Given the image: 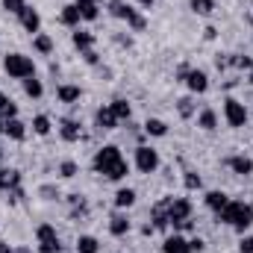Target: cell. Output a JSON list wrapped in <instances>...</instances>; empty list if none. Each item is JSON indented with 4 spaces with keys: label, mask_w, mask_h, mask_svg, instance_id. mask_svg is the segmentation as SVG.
<instances>
[{
    "label": "cell",
    "mask_w": 253,
    "mask_h": 253,
    "mask_svg": "<svg viewBox=\"0 0 253 253\" xmlns=\"http://www.w3.org/2000/svg\"><path fill=\"white\" fill-rule=\"evenodd\" d=\"M94 171L106 180H124L129 174V165H126L124 153L115 147V144H106L94 153Z\"/></svg>",
    "instance_id": "6da1fadb"
},
{
    "label": "cell",
    "mask_w": 253,
    "mask_h": 253,
    "mask_svg": "<svg viewBox=\"0 0 253 253\" xmlns=\"http://www.w3.org/2000/svg\"><path fill=\"white\" fill-rule=\"evenodd\" d=\"M221 224H230L236 233H245L248 227L253 224V206L245 203V200H230L221 212H215Z\"/></svg>",
    "instance_id": "7a4b0ae2"
},
{
    "label": "cell",
    "mask_w": 253,
    "mask_h": 253,
    "mask_svg": "<svg viewBox=\"0 0 253 253\" xmlns=\"http://www.w3.org/2000/svg\"><path fill=\"white\" fill-rule=\"evenodd\" d=\"M168 221L174 230L191 227V200L189 197H168Z\"/></svg>",
    "instance_id": "3957f363"
},
{
    "label": "cell",
    "mask_w": 253,
    "mask_h": 253,
    "mask_svg": "<svg viewBox=\"0 0 253 253\" xmlns=\"http://www.w3.org/2000/svg\"><path fill=\"white\" fill-rule=\"evenodd\" d=\"M3 71L12 77V80H27V77H36V62L24 53H6L3 59Z\"/></svg>",
    "instance_id": "277c9868"
},
{
    "label": "cell",
    "mask_w": 253,
    "mask_h": 253,
    "mask_svg": "<svg viewBox=\"0 0 253 253\" xmlns=\"http://www.w3.org/2000/svg\"><path fill=\"white\" fill-rule=\"evenodd\" d=\"M135 168L141 174H153L159 168V153L153 147H147V144H138L135 147Z\"/></svg>",
    "instance_id": "5b68a950"
},
{
    "label": "cell",
    "mask_w": 253,
    "mask_h": 253,
    "mask_svg": "<svg viewBox=\"0 0 253 253\" xmlns=\"http://www.w3.org/2000/svg\"><path fill=\"white\" fill-rule=\"evenodd\" d=\"M224 118H227L230 126H245L248 124V109H245V103L236 100V97H227V100H224Z\"/></svg>",
    "instance_id": "8992f818"
},
{
    "label": "cell",
    "mask_w": 253,
    "mask_h": 253,
    "mask_svg": "<svg viewBox=\"0 0 253 253\" xmlns=\"http://www.w3.org/2000/svg\"><path fill=\"white\" fill-rule=\"evenodd\" d=\"M183 83L189 85L194 94L209 91V77H206V71H200V68H189V74H186V80H183Z\"/></svg>",
    "instance_id": "52a82bcc"
},
{
    "label": "cell",
    "mask_w": 253,
    "mask_h": 253,
    "mask_svg": "<svg viewBox=\"0 0 253 253\" xmlns=\"http://www.w3.org/2000/svg\"><path fill=\"white\" fill-rule=\"evenodd\" d=\"M18 21H21V27H24L27 33H33V36L42 30V15H39L33 6H24V9H21V15H18Z\"/></svg>",
    "instance_id": "ba28073f"
},
{
    "label": "cell",
    "mask_w": 253,
    "mask_h": 253,
    "mask_svg": "<svg viewBox=\"0 0 253 253\" xmlns=\"http://www.w3.org/2000/svg\"><path fill=\"white\" fill-rule=\"evenodd\" d=\"M18 189H21V171L0 168V191H18Z\"/></svg>",
    "instance_id": "9c48e42d"
},
{
    "label": "cell",
    "mask_w": 253,
    "mask_h": 253,
    "mask_svg": "<svg viewBox=\"0 0 253 253\" xmlns=\"http://www.w3.org/2000/svg\"><path fill=\"white\" fill-rule=\"evenodd\" d=\"M94 124L100 126V129H118V118H115V112H112V106H100L97 112H94Z\"/></svg>",
    "instance_id": "30bf717a"
},
{
    "label": "cell",
    "mask_w": 253,
    "mask_h": 253,
    "mask_svg": "<svg viewBox=\"0 0 253 253\" xmlns=\"http://www.w3.org/2000/svg\"><path fill=\"white\" fill-rule=\"evenodd\" d=\"M150 221H153V230L171 227V221H168V200H162V203H156V206L150 209Z\"/></svg>",
    "instance_id": "8fae6325"
},
{
    "label": "cell",
    "mask_w": 253,
    "mask_h": 253,
    "mask_svg": "<svg viewBox=\"0 0 253 253\" xmlns=\"http://www.w3.org/2000/svg\"><path fill=\"white\" fill-rule=\"evenodd\" d=\"M162 253H191V245L186 236H168L165 239V245H162Z\"/></svg>",
    "instance_id": "7c38bea8"
},
{
    "label": "cell",
    "mask_w": 253,
    "mask_h": 253,
    "mask_svg": "<svg viewBox=\"0 0 253 253\" xmlns=\"http://www.w3.org/2000/svg\"><path fill=\"white\" fill-rule=\"evenodd\" d=\"M227 168L233 174H239V177H248V174H253V159H248V156H230Z\"/></svg>",
    "instance_id": "4fadbf2b"
},
{
    "label": "cell",
    "mask_w": 253,
    "mask_h": 253,
    "mask_svg": "<svg viewBox=\"0 0 253 253\" xmlns=\"http://www.w3.org/2000/svg\"><path fill=\"white\" fill-rule=\"evenodd\" d=\"M3 135H9L12 141H24V138H27V124H24V121H18V118H6Z\"/></svg>",
    "instance_id": "5bb4252c"
},
{
    "label": "cell",
    "mask_w": 253,
    "mask_h": 253,
    "mask_svg": "<svg viewBox=\"0 0 253 253\" xmlns=\"http://www.w3.org/2000/svg\"><path fill=\"white\" fill-rule=\"evenodd\" d=\"M59 135H62L65 141H80V135H83V126L77 124L74 118H62V121H59Z\"/></svg>",
    "instance_id": "9a60e30c"
},
{
    "label": "cell",
    "mask_w": 253,
    "mask_h": 253,
    "mask_svg": "<svg viewBox=\"0 0 253 253\" xmlns=\"http://www.w3.org/2000/svg\"><path fill=\"white\" fill-rule=\"evenodd\" d=\"M59 21H62L65 27H80V21H83V15H80V9H77V3H68L62 6V12H59Z\"/></svg>",
    "instance_id": "2e32d148"
},
{
    "label": "cell",
    "mask_w": 253,
    "mask_h": 253,
    "mask_svg": "<svg viewBox=\"0 0 253 253\" xmlns=\"http://www.w3.org/2000/svg\"><path fill=\"white\" fill-rule=\"evenodd\" d=\"M109 233H112V236H118V239L129 233V218H126L124 212H115V215L109 218Z\"/></svg>",
    "instance_id": "e0dca14e"
},
{
    "label": "cell",
    "mask_w": 253,
    "mask_h": 253,
    "mask_svg": "<svg viewBox=\"0 0 253 253\" xmlns=\"http://www.w3.org/2000/svg\"><path fill=\"white\" fill-rule=\"evenodd\" d=\"M36 239H39V245H59V233H56V227H50V224H42V227L36 230Z\"/></svg>",
    "instance_id": "ac0fdd59"
},
{
    "label": "cell",
    "mask_w": 253,
    "mask_h": 253,
    "mask_svg": "<svg viewBox=\"0 0 253 253\" xmlns=\"http://www.w3.org/2000/svg\"><path fill=\"white\" fill-rule=\"evenodd\" d=\"M74 3H77V9H80L83 21H97V18H100V9H97V3H94V0H74Z\"/></svg>",
    "instance_id": "d6986e66"
},
{
    "label": "cell",
    "mask_w": 253,
    "mask_h": 253,
    "mask_svg": "<svg viewBox=\"0 0 253 253\" xmlns=\"http://www.w3.org/2000/svg\"><path fill=\"white\" fill-rule=\"evenodd\" d=\"M56 97H59L62 103H77V100L83 97V88H80V85H59Z\"/></svg>",
    "instance_id": "ffe728a7"
},
{
    "label": "cell",
    "mask_w": 253,
    "mask_h": 253,
    "mask_svg": "<svg viewBox=\"0 0 253 253\" xmlns=\"http://www.w3.org/2000/svg\"><path fill=\"white\" fill-rule=\"evenodd\" d=\"M197 126H200V129H206V132L218 129V115H215V109H203V112L197 115Z\"/></svg>",
    "instance_id": "44dd1931"
},
{
    "label": "cell",
    "mask_w": 253,
    "mask_h": 253,
    "mask_svg": "<svg viewBox=\"0 0 253 253\" xmlns=\"http://www.w3.org/2000/svg\"><path fill=\"white\" fill-rule=\"evenodd\" d=\"M71 42H74V47H80V53L88 50V47H94V36L85 33V30H77V33L71 36Z\"/></svg>",
    "instance_id": "7402d4cb"
},
{
    "label": "cell",
    "mask_w": 253,
    "mask_h": 253,
    "mask_svg": "<svg viewBox=\"0 0 253 253\" xmlns=\"http://www.w3.org/2000/svg\"><path fill=\"white\" fill-rule=\"evenodd\" d=\"M227 203H230V197H227L224 191H209V194H206V206H209L212 212H221Z\"/></svg>",
    "instance_id": "603a6c76"
},
{
    "label": "cell",
    "mask_w": 253,
    "mask_h": 253,
    "mask_svg": "<svg viewBox=\"0 0 253 253\" xmlns=\"http://www.w3.org/2000/svg\"><path fill=\"white\" fill-rule=\"evenodd\" d=\"M144 132H147V135L162 138V135H168V124H165V121H159V118H147V121H144Z\"/></svg>",
    "instance_id": "cb8c5ba5"
},
{
    "label": "cell",
    "mask_w": 253,
    "mask_h": 253,
    "mask_svg": "<svg viewBox=\"0 0 253 253\" xmlns=\"http://www.w3.org/2000/svg\"><path fill=\"white\" fill-rule=\"evenodd\" d=\"M77 253H100V242L94 236H80L77 239Z\"/></svg>",
    "instance_id": "d4e9b609"
},
{
    "label": "cell",
    "mask_w": 253,
    "mask_h": 253,
    "mask_svg": "<svg viewBox=\"0 0 253 253\" xmlns=\"http://www.w3.org/2000/svg\"><path fill=\"white\" fill-rule=\"evenodd\" d=\"M33 47H36L39 53H44V56H47V53L53 50V39H50L47 33H36V36H33Z\"/></svg>",
    "instance_id": "484cf974"
},
{
    "label": "cell",
    "mask_w": 253,
    "mask_h": 253,
    "mask_svg": "<svg viewBox=\"0 0 253 253\" xmlns=\"http://www.w3.org/2000/svg\"><path fill=\"white\" fill-rule=\"evenodd\" d=\"M132 203H135V191L132 189H118L115 191V206H118V209H129Z\"/></svg>",
    "instance_id": "4316f807"
},
{
    "label": "cell",
    "mask_w": 253,
    "mask_h": 253,
    "mask_svg": "<svg viewBox=\"0 0 253 253\" xmlns=\"http://www.w3.org/2000/svg\"><path fill=\"white\" fill-rule=\"evenodd\" d=\"M124 21L129 24V30H135V33H141V30L147 27L144 15H138V9H132V6H129V12H126V18H124Z\"/></svg>",
    "instance_id": "83f0119b"
},
{
    "label": "cell",
    "mask_w": 253,
    "mask_h": 253,
    "mask_svg": "<svg viewBox=\"0 0 253 253\" xmlns=\"http://www.w3.org/2000/svg\"><path fill=\"white\" fill-rule=\"evenodd\" d=\"M109 106H112V112H115V118H118V121H129V115H132V109H129V103H126L124 97H118V100H112Z\"/></svg>",
    "instance_id": "f1b7e54d"
},
{
    "label": "cell",
    "mask_w": 253,
    "mask_h": 253,
    "mask_svg": "<svg viewBox=\"0 0 253 253\" xmlns=\"http://www.w3.org/2000/svg\"><path fill=\"white\" fill-rule=\"evenodd\" d=\"M189 9L194 15H212L215 12V0H191Z\"/></svg>",
    "instance_id": "f546056e"
},
{
    "label": "cell",
    "mask_w": 253,
    "mask_h": 253,
    "mask_svg": "<svg viewBox=\"0 0 253 253\" xmlns=\"http://www.w3.org/2000/svg\"><path fill=\"white\" fill-rule=\"evenodd\" d=\"M24 91H27L30 97H42V94H44V85H42V80L27 77V80H24Z\"/></svg>",
    "instance_id": "4dcf8cb0"
},
{
    "label": "cell",
    "mask_w": 253,
    "mask_h": 253,
    "mask_svg": "<svg viewBox=\"0 0 253 253\" xmlns=\"http://www.w3.org/2000/svg\"><path fill=\"white\" fill-rule=\"evenodd\" d=\"M0 115H3V118H18V106H15L3 91H0Z\"/></svg>",
    "instance_id": "1f68e13d"
},
{
    "label": "cell",
    "mask_w": 253,
    "mask_h": 253,
    "mask_svg": "<svg viewBox=\"0 0 253 253\" xmlns=\"http://www.w3.org/2000/svg\"><path fill=\"white\" fill-rule=\"evenodd\" d=\"M126 12H129V3H124V0H109V15L112 18H121L124 21Z\"/></svg>",
    "instance_id": "d6a6232c"
},
{
    "label": "cell",
    "mask_w": 253,
    "mask_h": 253,
    "mask_svg": "<svg viewBox=\"0 0 253 253\" xmlns=\"http://www.w3.org/2000/svg\"><path fill=\"white\" fill-rule=\"evenodd\" d=\"M33 129H36L39 135H50V118H47V115H36V118H33Z\"/></svg>",
    "instance_id": "836d02e7"
},
{
    "label": "cell",
    "mask_w": 253,
    "mask_h": 253,
    "mask_svg": "<svg viewBox=\"0 0 253 253\" xmlns=\"http://www.w3.org/2000/svg\"><path fill=\"white\" fill-rule=\"evenodd\" d=\"M177 112H180L183 118H191V115H194V100H191V97H180V100H177Z\"/></svg>",
    "instance_id": "e575fe53"
},
{
    "label": "cell",
    "mask_w": 253,
    "mask_h": 253,
    "mask_svg": "<svg viewBox=\"0 0 253 253\" xmlns=\"http://www.w3.org/2000/svg\"><path fill=\"white\" fill-rule=\"evenodd\" d=\"M183 183H186V189H189V191H194V189H200V186H203L200 174H194V171H186V174H183Z\"/></svg>",
    "instance_id": "d590c367"
},
{
    "label": "cell",
    "mask_w": 253,
    "mask_h": 253,
    "mask_svg": "<svg viewBox=\"0 0 253 253\" xmlns=\"http://www.w3.org/2000/svg\"><path fill=\"white\" fill-rule=\"evenodd\" d=\"M77 162H71V159H65L62 165H59V177H65V180H71V177H77Z\"/></svg>",
    "instance_id": "8d00e7d4"
},
{
    "label": "cell",
    "mask_w": 253,
    "mask_h": 253,
    "mask_svg": "<svg viewBox=\"0 0 253 253\" xmlns=\"http://www.w3.org/2000/svg\"><path fill=\"white\" fill-rule=\"evenodd\" d=\"M230 65H236V68H242V71H253L251 56H230Z\"/></svg>",
    "instance_id": "74e56055"
},
{
    "label": "cell",
    "mask_w": 253,
    "mask_h": 253,
    "mask_svg": "<svg viewBox=\"0 0 253 253\" xmlns=\"http://www.w3.org/2000/svg\"><path fill=\"white\" fill-rule=\"evenodd\" d=\"M27 6V0H3V9L12 12V15H21V9Z\"/></svg>",
    "instance_id": "f35d334b"
},
{
    "label": "cell",
    "mask_w": 253,
    "mask_h": 253,
    "mask_svg": "<svg viewBox=\"0 0 253 253\" xmlns=\"http://www.w3.org/2000/svg\"><path fill=\"white\" fill-rule=\"evenodd\" d=\"M239 253H253V236H245L239 242Z\"/></svg>",
    "instance_id": "ab89813d"
},
{
    "label": "cell",
    "mask_w": 253,
    "mask_h": 253,
    "mask_svg": "<svg viewBox=\"0 0 253 253\" xmlns=\"http://www.w3.org/2000/svg\"><path fill=\"white\" fill-rule=\"evenodd\" d=\"M83 59H85L88 65H97V62H100V56L94 53V47H88V50H83Z\"/></svg>",
    "instance_id": "60d3db41"
},
{
    "label": "cell",
    "mask_w": 253,
    "mask_h": 253,
    "mask_svg": "<svg viewBox=\"0 0 253 253\" xmlns=\"http://www.w3.org/2000/svg\"><path fill=\"white\" fill-rule=\"evenodd\" d=\"M39 253H62V245H39Z\"/></svg>",
    "instance_id": "b9f144b4"
},
{
    "label": "cell",
    "mask_w": 253,
    "mask_h": 253,
    "mask_svg": "<svg viewBox=\"0 0 253 253\" xmlns=\"http://www.w3.org/2000/svg\"><path fill=\"white\" fill-rule=\"evenodd\" d=\"M189 245H191V253H200L203 248H206V242H203V239H189Z\"/></svg>",
    "instance_id": "7bdbcfd3"
},
{
    "label": "cell",
    "mask_w": 253,
    "mask_h": 253,
    "mask_svg": "<svg viewBox=\"0 0 253 253\" xmlns=\"http://www.w3.org/2000/svg\"><path fill=\"white\" fill-rule=\"evenodd\" d=\"M215 36H218V30H215V27H206V30H203V39H206V42H212Z\"/></svg>",
    "instance_id": "ee69618b"
},
{
    "label": "cell",
    "mask_w": 253,
    "mask_h": 253,
    "mask_svg": "<svg viewBox=\"0 0 253 253\" xmlns=\"http://www.w3.org/2000/svg\"><path fill=\"white\" fill-rule=\"evenodd\" d=\"M0 253H15V248H12V245H6V242H0Z\"/></svg>",
    "instance_id": "f6af8a7d"
},
{
    "label": "cell",
    "mask_w": 253,
    "mask_h": 253,
    "mask_svg": "<svg viewBox=\"0 0 253 253\" xmlns=\"http://www.w3.org/2000/svg\"><path fill=\"white\" fill-rule=\"evenodd\" d=\"M135 3H138V6H144V9H150V6H153L156 0H135Z\"/></svg>",
    "instance_id": "bcb514c9"
},
{
    "label": "cell",
    "mask_w": 253,
    "mask_h": 253,
    "mask_svg": "<svg viewBox=\"0 0 253 253\" xmlns=\"http://www.w3.org/2000/svg\"><path fill=\"white\" fill-rule=\"evenodd\" d=\"M3 126H6V118H3V115H0V135H3Z\"/></svg>",
    "instance_id": "7dc6e473"
},
{
    "label": "cell",
    "mask_w": 253,
    "mask_h": 253,
    "mask_svg": "<svg viewBox=\"0 0 253 253\" xmlns=\"http://www.w3.org/2000/svg\"><path fill=\"white\" fill-rule=\"evenodd\" d=\"M15 253H30V251H27V248H21V251H15Z\"/></svg>",
    "instance_id": "c3c4849f"
},
{
    "label": "cell",
    "mask_w": 253,
    "mask_h": 253,
    "mask_svg": "<svg viewBox=\"0 0 253 253\" xmlns=\"http://www.w3.org/2000/svg\"><path fill=\"white\" fill-rule=\"evenodd\" d=\"M251 85H253V71H251Z\"/></svg>",
    "instance_id": "681fc988"
},
{
    "label": "cell",
    "mask_w": 253,
    "mask_h": 253,
    "mask_svg": "<svg viewBox=\"0 0 253 253\" xmlns=\"http://www.w3.org/2000/svg\"><path fill=\"white\" fill-rule=\"evenodd\" d=\"M94 3H97V6H100V3H103V0H94Z\"/></svg>",
    "instance_id": "f907efd6"
},
{
    "label": "cell",
    "mask_w": 253,
    "mask_h": 253,
    "mask_svg": "<svg viewBox=\"0 0 253 253\" xmlns=\"http://www.w3.org/2000/svg\"><path fill=\"white\" fill-rule=\"evenodd\" d=\"M0 159H3V150H0Z\"/></svg>",
    "instance_id": "816d5d0a"
}]
</instances>
